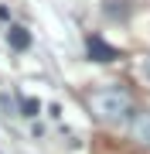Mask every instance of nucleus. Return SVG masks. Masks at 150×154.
I'll return each mask as SVG.
<instances>
[{
	"instance_id": "f257e3e1",
	"label": "nucleus",
	"mask_w": 150,
	"mask_h": 154,
	"mask_svg": "<svg viewBox=\"0 0 150 154\" xmlns=\"http://www.w3.org/2000/svg\"><path fill=\"white\" fill-rule=\"evenodd\" d=\"M89 106L96 110V116H99L102 123H113V127L137 120V103H133V96H130L123 86L96 89V93L89 96Z\"/></svg>"
},
{
	"instance_id": "f03ea898",
	"label": "nucleus",
	"mask_w": 150,
	"mask_h": 154,
	"mask_svg": "<svg viewBox=\"0 0 150 154\" xmlns=\"http://www.w3.org/2000/svg\"><path fill=\"white\" fill-rule=\"evenodd\" d=\"M85 48H89V58H96V62H116L119 58V51L113 45H106L99 34H89L85 38Z\"/></svg>"
},
{
	"instance_id": "7ed1b4c3",
	"label": "nucleus",
	"mask_w": 150,
	"mask_h": 154,
	"mask_svg": "<svg viewBox=\"0 0 150 154\" xmlns=\"http://www.w3.org/2000/svg\"><path fill=\"white\" fill-rule=\"evenodd\" d=\"M130 134H133V144H137V147L150 151V110L137 113V120L130 123Z\"/></svg>"
},
{
	"instance_id": "20e7f679",
	"label": "nucleus",
	"mask_w": 150,
	"mask_h": 154,
	"mask_svg": "<svg viewBox=\"0 0 150 154\" xmlns=\"http://www.w3.org/2000/svg\"><path fill=\"white\" fill-rule=\"evenodd\" d=\"M7 45H10L14 51H28V48H31V34H28V28L10 24V28H7Z\"/></svg>"
},
{
	"instance_id": "39448f33",
	"label": "nucleus",
	"mask_w": 150,
	"mask_h": 154,
	"mask_svg": "<svg viewBox=\"0 0 150 154\" xmlns=\"http://www.w3.org/2000/svg\"><path fill=\"white\" fill-rule=\"evenodd\" d=\"M102 14L113 17V21H126L130 17V4L126 0H102Z\"/></svg>"
},
{
	"instance_id": "423d86ee",
	"label": "nucleus",
	"mask_w": 150,
	"mask_h": 154,
	"mask_svg": "<svg viewBox=\"0 0 150 154\" xmlns=\"http://www.w3.org/2000/svg\"><path fill=\"white\" fill-rule=\"evenodd\" d=\"M21 113L24 116H38L41 113V103H38V99H21Z\"/></svg>"
},
{
	"instance_id": "0eeeda50",
	"label": "nucleus",
	"mask_w": 150,
	"mask_h": 154,
	"mask_svg": "<svg viewBox=\"0 0 150 154\" xmlns=\"http://www.w3.org/2000/svg\"><path fill=\"white\" fill-rule=\"evenodd\" d=\"M143 75H147V82H150V55H147V62H143Z\"/></svg>"
}]
</instances>
